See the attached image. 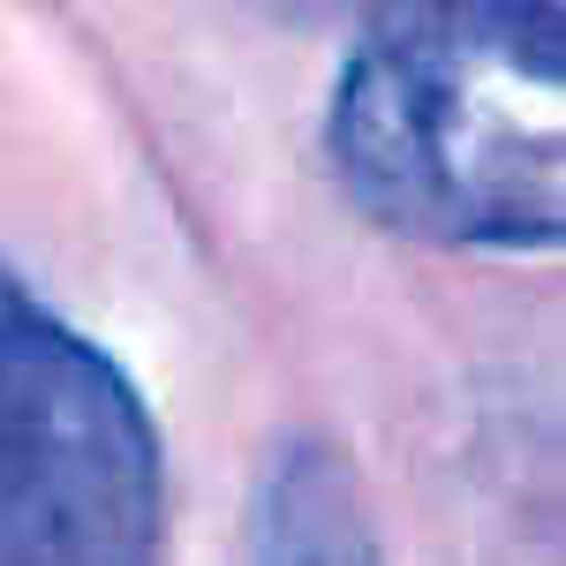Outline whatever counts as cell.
Here are the masks:
<instances>
[{"label":"cell","instance_id":"cell-1","mask_svg":"<svg viewBox=\"0 0 566 566\" xmlns=\"http://www.w3.org/2000/svg\"><path fill=\"white\" fill-rule=\"evenodd\" d=\"M559 0H400L363 15L333 167L370 219L438 250H552L566 227Z\"/></svg>","mask_w":566,"mask_h":566},{"label":"cell","instance_id":"cell-2","mask_svg":"<svg viewBox=\"0 0 566 566\" xmlns=\"http://www.w3.org/2000/svg\"><path fill=\"white\" fill-rule=\"evenodd\" d=\"M167 476L136 386L0 272V566L159 552Z\"/></svg>","mask_w":566,"mask_h":566},{"label":"cell","instance_id":"cell-3","mask_svg":"<svg viewBox=\"0 0 566 566\" xmlns=\"http://www.w3.org/2000/svg\"><path fill=\"white\" fill-rule=\"evenodd\" d=\"M355 8H363V15H378V8H400V0H355Z\"/></svg>","mask_w":566,"mask_h":566}]
</instances>
